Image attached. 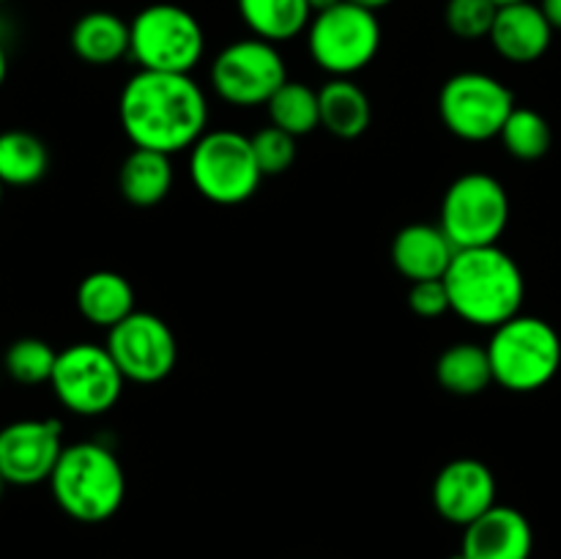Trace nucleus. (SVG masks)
<instances>
[{
  "mask_svg": "<svg viewBox=\"0 0 561 559\" xmlns=\"http://www.w3.org/2000/svg\"><path fill=\"white\" fill-rule=\"evenodd\" d=\"M118 121L135 148L173 157L208 132V99L192 75L140 69L121 91Z\"/></svg>",
  "mask_w": 561,
  "mask_h": 559,
  "instance_id": "obj_1",
  "label": "nucleus"
},
{
  "mask_svg": "<svg viewBox=\"0 0 561 559\" xmlns=\"http://www.w3.org/2000/svg\"><path fill=\"white\" fill-rule=\"evenodd\" d=\"M444 283L453 312L471 327H502L520 316L526 299L524 269L499 244L455 252Z\"/></svg>",
  "mask_w": 561,
  "mask_h": 559,
  "instance_id": "obj_2",
  "label": "nucleus"
},
{
  "mask_svg": "<svg viewBox=\"0 0 561 559\" xmlns=\"http://www.w3.org/2000/svg\"><path fill=\"white\" fill-rule=\"evenodd\" d=\"M49 491L69 518L80 524H104L126 499L124 466L107 444H66L49 477Z\"/></svg>",
  "mask_w": 561,
  "mask_h": 559,
  "instance_id": "obj_3",
  "label": "nucleus"
},
{
  "mask_svg": "<svg viewBox=\"0 0 561 559\" xmlns=\"http://www.w3.org/2000/svg\"><path fill=\"white\" fill-rule=\"evenodd\" d=\"M488 356L493 381L510 392H537L559 373L561 338L546 318L520 312L493 329Z\"/></svg>",
  "mask_w": 561,
  "mask_h": 559,
  "instance_id": "obj_4",
  "label": "nucleus"
},
{
  "mask_svg": "<svg viewBox=\"0 0 561 559\" xmlns=\"http://www.w3.org/2000/svg\"><path fill=\"white\" fill-rule=\"evenodd\" d=\"M129 55L140 69L192 75L206 55L201 20L184 5L151 3L129 22Z\"/></svg>",
  "mask_w": 561,
  "mask_h": 559,
  "instance_id": "obj_5",
  "label": "nucleus"
},
{
  "mask_svg": "<svg viewBox=\"0 0 561 559\" xmlns=\"http://www.w3.org/2000/svg\"><path fill=\"white\" fill-rule=\"evenodd\" d=\"M190 179L206 201L239 206L255 195L266 175L261 173L250 137L236 129H208L190 148Z\"/></svg>",
  "mask_w": 561,
  "mask_h": 559,
  "instance_id": "obj_6",
  "label": "nucleus"
},
{
  "mask_svg": "<svg viewBox=\"0 0 561 559\" xmlns=\"http://www.w3.org/2000/svg\"><path fill=\"white\" fill-rule=\"evenodd\" d=\"M307 49L321 71L332 77H354L367 69L381 49V22L376 11L343 0L312 14L307 27Z\"/></svg>",
  "mask_w": 561,
  "mask_h": 559,
  "instance_id": "obj_7",
  "label": "nucleus"
},
{
  "mask_svg": "<svg viewBox=\"0 0 561 559\" xmlns=\"http://www.w3.org/2000/svg\"><path fill=\"white\" fill-rule=\"evenodd\" d=\"M510 223V195L502 181L491 173L458 175L444 192L442 225L458 250L499 244Z\"/></svg>",
  "mask_w": 561,
  "mask_h": 559,
  "instance_id": "obj_8",
  "label": "nucleus"
},
{
  "mask_svg": "<svg viewBox=\"0 0 561 559\" xmlns=\"http://www.w3.org/2000/svg\"><path fill=\"white\" fill-rule=\"evenodd\" d=\"M513 110V91L485 71H458L438 91L442 124L449 135L466 142H485L502 135Z\"/></svg>",
  "mask_w": 561,
  "mask_h": 559,
  "instance_id": "obj_9",
  "label": "nucleus"
},
{
  "mask_svg": "<svg viewBox=\"0 0 561 559\" xmlns=\"http://www.w3.org/2000/svg\"><path fill=\"white\" fill-rule=\"evenodd\" d=\"M124 373L107 345L71 343L58 351L49 387L58 403L77 417L107 414L124 392Z\"/></svg>",
  "mask_w": 561,
  "mask_h": 559,
  "instance_id": "obj_10",
  "label": "nucleus"
},
{
  "mask_svg": "<svg viewBox=\"0 0 561 559\" xmlns=\"http://www.w3.org/2000/svg\"><path fill=\"white\" fill-rule=\"evenodd\" d=\"M208 75L222 102L233 107H261L288 82V66L277 44L250 36L219 49Z\"/></svg>",
  "mask_w": 561,
  "mask_h": 559,
  "instance_id": "obj_11",
  "label": "nucleus"
},
{
  "mask_svg": "<svg viewBox=\"0 0 561 559\" xmlns=\"http://www.w3.org/2000/svg\"><path fill=\"white\" fill-rule=\"evenodd\" d=\"M107 351L126 381L159 384L175 370L179 340L168 321L153 312L135 310L129 318L107 329Z\"/></svg>",
  "mask_w": 561,
  "mask_h": 559,
  "instance_id": "obj_12",
  "label": "nucleus"
},
{
  "mask_svg": "<svg viewBox=\"0 0 561 559\" xmlns=\"http://www.w3.org/2000/svg\"><path fill=\"white\" fill-rule=\"evenodd\" d=\"M64 447V425L53 417L9 422L0 427V477L16 488L49 482Z\"/></svg>",
  "mask_w": 561,
  "mask_h": 559,
  "instance_id": "obj_13",
  "label": "nucleus"
},
{
  "mask_svg": "<svg viewBox=\"0 0 561 559\" xmlns=\"http://www.w3.org/2000/svg\"><path fill=\"white\" fill-rule=\"evenodd\" d=\"M493 504H496V477L482 460H449L433 480V507L449 524L466 529Z\"/></svg>",
  "mask_w": 561,
  "mask_h": 559,
  "instance_id": "obj_14",
  "label": "nucleus"
},
{
  "mask_svg": "<svg viewBox=\"0 0 561 559\" xmlns=\"http://www.w3.org/2000/svg\"><path fill=\"white\" fill-rule=\"evenodd\" d=\"M535 532L529 518L510 504H493L463 532L460 551L469 559H529Z\"/></svg>",
  "mask_w": 561,
  "mask_h": 559,
  "instance_id": "obj_15",
  "label": "nucleus"
},
{
  "mask_svg": "<svg viewBox=\"0 0 561 559\" xmlns=\"http://www.w3.org/2000/svg\"><path fill=\"white\" fill-rule=\"evenodd\" d=\"M551 38L553 25L542 14L540 3L520 0V3L499 5L488 42L510 64H535L548 53Z\"/></svg>",
  "mask_w": 561,
  "mask_h": 559,
  "instance_id": "obj_16",
  "label": "nucleus"
},
{
  "mask_svg": "<svg viewBox=\"0 0 561 559\" xmlns=\"http://www.w3.org/2000/svg\"><path fill=\"white\" fill-rule=\"evenodd\" d=\"M458 247L449 241L442 225L414 223L398 230L392 241V263L409 283L444 280Z\"/></svg>",
  "mask_w": 561,
  "mask_h": 559,
  "instance_id": "obj_17",
  "label": "nucleus"
},
{
  "mask_svg": "<svg viewBox=\"0 0 561 559\" xmlns=\"http://www.w3.org/2000/svg\"><path fill=\"white\" fill-rule=\"evenodd\" d=\"M71 49L88 66H113L129 55V22L115 11H88L71 27Z\"/></svg>",
  "mask_w": 561,
  "mask_h": 559,
  "instance_id": "obj_18",
  "label": "nucleus"
},
{
  "mask_svg": "<svg viewBox=\"0 0 561 559\" xmlns=\"http://www.w3.org/2000/svg\"><path fill=\"white\" fill-rule=\"evenodd\" d=\"M75 301L88 323L99 329H113L115 323L135 312V288L124 274L99 269L80 280Z\"/></svg>",
  "mask_w": 561,
  "mask_h": 559,
  "instance_id": "obj_19",
  "label": "nucleus"
},
{
  "mask_svg": "<svg viewBox=\"0 0 561 559\" xmlns=\"http://www.w3.org/2000/svg\"><path fill=\"white\" fill-rule=\"evenodd\" d=\"M318 102H321V126L340 140H356L370 129V96L351 77H332L318 91Z\"/></svg>",
  "mask_w": 561,
  "mask_h": 559,
  "instance_id": "obj_20",
  "label": "nucleus"
},
{
  "mask_svg": "<svg viewBox=\"0 0 561 559\" xmlns=\"http://www.w3.org/2000/svg\"><path fill=\"white\" fill-rule=\"evenodd\" d=\"M173 181L175 173L168 153L148 151V148H135L118 170L121 195L126 203L140 208L162 203L173 190Z\"/></svg>",
  "mask_w": 561,
  "mask_h": 559,
  "instance_id": "obj_21",
  "label": "nucleus"
},
{
  "mask_svg": "<svg viewBox=\"0 0 561 559\" xmlns=\"http://www.w3.org/2000/svg\"><path fill=\"white\" fill-rule=\"evenodd\" d=\"M244 25L263 42H290L310 27L312 9L307 0H236Z\"/></svg>",
  "mask_w": 561,
  "mask_h": 559,
  "instance_id": "obj_22",
  "label": "nucleus"
},
{
  "mask_svg": "<svg viewBox=\"0 0 561 559\" xmlns=\"http://www.w3.org/2000/svg\"><path fill=\"white\" fill-rule=\"evenodd\" d=\"M436 378L449 395L471 398V395L485 392L493 384L491 356L488 345L480 343H453L436 362Z\"/></svg>",
  "mask_w": 561,
  "mask_h": 559,
  "instance_id": "obj_23",
  "label": "nucleus"
},
{
  "mask_svg": "<svg viewBox=\"0 0 561 559\" xmlns=\"http://www.w3.org/2000/svg\"><path fill=\"white\" fill-rule=\"evenodd\" d=\"M49 170V151L42 137L22 129L0 132V181L5 186H31Z\"/></svg>",
  "mask_w": 561,
  "mask_h": 559,
  "instance_id": "obj_24",
  "label": "nucleus"
},
{
  "mask_svg": "<svg viewBox=\"0 0 561 559\" xmlns=\"http://www.w3.org/2000/svg\"><path fill=\"white\" fill-rule=\"evenodd\" d=\"M268 107V121L277 129L288 132V135L301 137L310 135L321 126V102H318V91H312L305 82L288 80L277 93L272 96Z\"/></svg>",
  "mask_w": 561,
  "mask_h": 559,
  "instance_id": "obj_25",
  "label": "nucleus"
},
{
  "mask_svg": "<svg viewBox=\"0 0 561 559\" xmlns=\"http://www.w3.org/2000/svg\"><path fill=\"white\" fill-rule=\"evenodd\" d=\"M502 142L507 148L510 157L520 159V162H535L551 151V124L546 115L537 113L531 107H515L513 115L507 118L502 129Z\"/></svg>",
  "mask_w": 561,
  "mask_h": 559,
  "instance_id": "obj_26",
  "label": "nucleus"
},
{
  "mask_svg": "<svg viewBox=\"0 0 561 559\" xmlns=\"http://www.w3.org/2000/svg\"><path fill=\"white\" fill-rule=\"evenodd\" d=\"M58 362V351L42 338H20L5 349L3 370L9 373L11 381L22 387H36V384H49Z\"/></svg>",
  "mask_w": 561,
  "mask_h": 559,
  "instance_id": "obj_27",
  "label": "nucleus"
},
{
  "mask_svg": "<svg viewBox=\"0 0 561 559\" xmlns=\"http://www.w3.org/2000/svg\"><path fill=\"white\" fill-rule=\"evenodd\" d=\"M496 11L499 5L493 0H447L444 22L453 36L463 38V42H477V38L491 36Z\"/></svg>",
  "mask_w": 561,
  "mask_h": 559,
  "instance_id": "obj_28",
  "label": "nucleus"
},
{
  "mask_svg": "<svg viewBox=\"0 0 561 559\" xmlns=\"http://www.w3.org/2000/svg\"><path fill=\"white\" fill-rule=\"evenodd\" d=\"M250 140L263 175H283L296 162V137L277 126H263Z\"/></svg>",
  "mask_w": 561,
  "mask_h": 559,
  "instance_id": "obj_29",
  "label": "nucleus"
},
{
  "mask_svg": "<svg viewBox=\"0 0 561 559\" xmlns=\"http://www.w3.org/2000/svg\"><path fill=\"white\" fill-rule=\"evenodd\" d=\"M409 307L420 318H442L449 312V290L444 280H420L409 288Z\"/></svg>",
  "mask_w": 561,
  "mask_h": 559,
  "instance_id": "obj_30",
  "label": "nucleus"
},
{
  "mask_svg": "<svg viewBox=\"0 0 561 559\" xmlns=\"http://www.w3.org/2000/svg\"><path fill=\"white\" fill-rule=\"evenodd\" d=\"M540 9L553 25V31H561V0H540Z\"/></svg>",
  "mask_w": 561,
  "mask_h": 559,
  "instance_id": "obj_31",
  "label": "nucleus"
},
{
  "mask_svg": "<svg viewBox=\"0 0 561 559\" xmlns=\"http://www.w3.org/2000/svg\"><path fill=\"white\" fill-rule=\"evenodd\" d=\"M5 77H9V53H5L3 38H0V85L5 82Z\"/></svg>",
  "mask_w": 561,
  "mask_h": 559,
  "instance_id": "obj_32",
  "label": "nucleus"
},
{
  "mask_svg": "<svg viewBox=\"0 0 561 559\" xmlns=\"http://www.w3.org/2000/svg\"><path fill=\"white\" fill-rule=\"evenodd\" d=\"M351 3L362 5V9H370V11H378V9H387L392 0H351Z\"/></svg>",
  "mask_w": 561,
  "mask_h": 559,
  "instance_id": "obj_33",
  "label": "nucleus"
},
{
  "mask_svg": "<svg viewBox=\"0 0 561 559\" xmlns=\"http://www.w3.org/2000/svg\"><path fill=\"white\" fill-rule=\"evenodd\" d=\"M307 3H310L312 14H318V11H327V9H332V5L343 3V0H307Z\"/></svg>",
  "mask_w": 561,
  "mask_h": 559,
  "instance_id": "obj_34",
  "label": "nucleus"
},
{
  "mask_svg": "<svg viewBox=\"0 0 561 559\" xmlns=\"http://www.w3.org/2000/svg\"><path fill=\"white\" fill-rule=\"evenodd\" d=\"M496 5H510V3H520V0H493Z\"/></svg>",
  "mask_w": 561,
  "mask_h": 559,
  "instance_id": "obj_35",
  "label": "nucleus"
},
{
  "mask_svg": "<svg viewBox=\"0 0 561 559\" xmlns=\"http://www.w3.org/2000/svg\"><path fill=\"white\" fill-rule=\"evenodd\" d=\"M3 491H5V480L0 477V499H3Z\"/></svg>",
  "mask_w": 561,
  "mask_h": 559,
  "instance_id": "obj_36",
  "label": "nucleus"
},
{
  "mask_svg": "<svg viewBox=\"0 0 561 559\" xmlns=\"http://www.w3.org/2000/svg\"><path fill=\"white\" fill-rule=\"evenodd\" d=\"M449 559H469V557H466V554L460 551V554H453V557H449Z\"/></svg>",
  "mask_w": 561,
  "mask_h": 559,
  "instance_id": "obj_37",
  "label": "nucleus"
},
{
  "mask_svg": "<svg viewBox=\"0 0 561 559\" xmlns=\"http://www.w3.org/2000/svg\"><path fill=\"white\" fill-rule=\"evenodd\" d=\"M3 190H5V184H3V181H0V203H3Z\"/></svg>",
  "mask_w": 561,
  "mask_h": 559,
  "instance_id": "obj_38",
  "label": "nucleus"
},
{
  "mask_svg": "<svg viewBox=\"0 0 561 559\" xmlns=\"http://www.w3.org/2000/svg\"><path fill=\"white\" fill-rule=\"evenodd\" d=\"M0 370H3V365H0Z\"/></svg>",
  "mask_w": 561,
  "mask_h": 559,
  "instance_id": "obj_39",
  "label": "nucleus"
},
{
  "mask_svg": "<svg viewBox=\"0 0 561 559\" xmlns=\"http://www.w3.org/2000/svg\"><path fill=\"white\" fill-rule=\"evenodd\" d=\"M0 3H5V0H0Z\"/></svg>",
  "mask_w": 561,
  "mask_h": 559,
  "instance_id": "obj_40",
  "label": "nucleus"
}]
</instances>
